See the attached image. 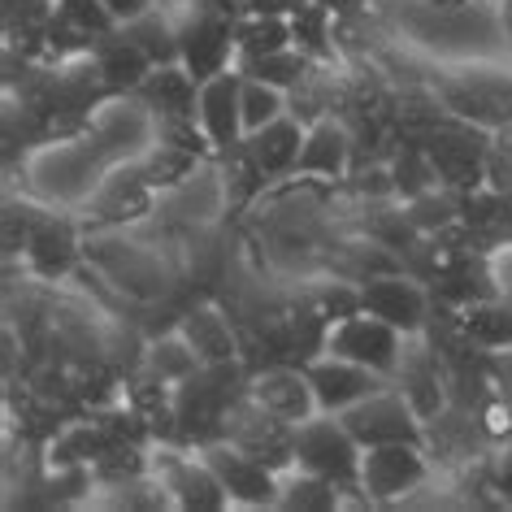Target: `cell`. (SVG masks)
<instances>
[{"mask_svg": "<svg viewBox=\"0 0 512 512\" xmlns=\"http://www.w3.org/2000/svg\"><path fill=\"white\" fill-rule=\"evenodd\" d=\"M296 460L309 473L339 482L343 491H356L361 482V443L343 421H300L296 426Z\"/></svg>", "mask_w": 512, "mask_h": 512, "instance_id": "obj_1", "label": "cell"}, {"mask_svg": "<svg viewBox=\"0 0 512 512\" xmlns=\"http://www.w3.org/2000/svg\"><path fill=\"white\" fill-rule=\"evenodd\" d=\"M404 330H395L391 322H382V317L374 313H352V317H343V322L330 326V343H326V352H335V356H348V361L356 365H369L374 374H395L400 369V356H404Z\"/></svg>", "mask_w": 512, "mask_h": 512, "instance_id": "obj_2", "label": "cell"}, {"mask_svg": "<svg viewBox=\"0 0 512 512\" xmlns=\"http://www.w3.org/2000/svg\"><path fill=\"white\" fill-rule=\"evenodd\" d=\"M343 426L352 430V439L361 447L378 443H421V417L413 404L404 400V391H374L361 404L343 408Z\"/></svg>", "mask_w": 512, "mask_h": 512, "instance_id": "obj_3", "label": "cell"}, {"mask_svg": "<svg viewBox=\"0 0 512 512\" xmlns=\"http://www.w3.org/2000/svg\"><path fill=\"white\" fill-rule=\"evenodd\" d=\"M443 105L478 126H512V74H452L443 79Z\"/></svg>", "mask_w": 512, "mask_h": 512, "instance_id": "obj_4", "label": "cell"}, {"mask_svg": "<svg viewBox=\"0 0 512 512\" xmlns=\"http://www.w3.org/2000/svg\"><path fill=\"white\" fill-rule=\"evenodd\" d=\"M204 460L213 465V473L222 478L226 495L235 499V504L261 508V504H278V499H283V482L274 478V469L261 465V460L248 456L235 443H226V439L209 443V447H204Z\"/></svg>", "mask_w": 512, "mask_h": 512, "instance_id": "obj_5", "label": "cell"}, {"mask_svg": "<svg viewBox=\"0 0 512 512\" xmlns=\"http://www.w3.org/2000/svg\"><path fill=\"white\" fill-rule=\"evenodd\" d=\"M426 482L421 443H378L361 460V491L369 499H404Z\"/></svg>", "mask_w": 512, "mask_h": 512, "instance_id": "obj_6", "label": "cell"}, {"mask_svg": "<svg viewBox=\"0 0 512 512\" xmlns=\"http://www.w3.org/2000/svg\"><path fill=\"white\" fill-rule=\"evenodd\" d=\"M426 157L447 187H478L486 178V144L465 126H430Z\"/></svg>", "mask_w": 512, "mask_h": 512, "instance_id": "obj_7", "label": "cell"}, {"mask_svg": "<svg viewBox=\"0 0 512 512\" xmlns=\"http://www.w3.org/2000/svg\"><path fill=\"white\" fill-rule=\"evenodd\" d=\"M178 48H183V66L204 83L226 70L230 48H235V27L213 9H200L178 27Z\"/></svg>", "mask_w": 512, "mask_h": 512, "instance_id": "obj_8", "label": "cell"}, {"mask_svg": "<svg viewBox=\"0 0 512 512\" xmlns=\"http://www.w3.org/2000/svg\"><path fill=\"white\" fill-rule=\"evenodd\" d=\"M361 309L382 317V322H391L395 330H404V335L426 330V317H430V304H426V296H421V287L408 283V278H400V274L365 278Z\"/></svg>", "mask_w": 512, "mask_h": 512, "instance_id": "obj_9", "label": "cell"}, {"mask_svg": "<svg viewBox=\"0 0 512 512\" xmlns=\"http://www.w3.org/2000/svg\"><path fill=\"white\" fill-rule=\"evenodd\" d=\"M309 382H313V395H317V408H343L361 404L365 395L382 391V374H374L369 365H356L348 356H335L330 352V361H309Z\"/></svg>", "mask_w": 512, "mask_h": 512, "instance_id": "obj_10", "label": "cell"}, {"mask_svg": "<svg viewBox=\"0 0 512 512\" xmlns=\"http://www.w3.org/2000/svg\"><path fill=\"white\" fill-rule=\"evenodd\" d=\"M239 96H243V79L239 74H213V79H204L200 87V131L213 139V148H230V144H239V135H243V105H239Z\"/></svg>", "mask_w": 512, "mask_h": 512, "instance_id": "obj_11", "label": "cell"}, {"mask_svg": "<svg viewBox=\"0 0 512 512\" xmlns=\"http://www.w3.org/2000/svg\"><path fill=\"white\" fill-rule=\"evenodd\" d=\"M157 469H161L165 491H170L174 504H183V508H222L230 499L209 460H200V465H196V460H187L178 452H161Z\"/></svg>", "mask_w": 512, "mask_h": 512, "instance_id": "obj_12", "label": "cell"}, {"mask_svg": "<svg viewBox=\"0 0 512 512\" xmlns=\"http://www.w3.org/2000/svg\"><path fill=\"white\" fill-rule=\"evenodd\" d=\"M252 400L265 404L274 417L291 421V426L309 421L313 408H317V395H313L309 374H296V369H287V365H274V369H265V374H256Z\"/></svg>", "mask_w": 512, "mask_h": 512, "instance_id": "obj_13", "label": "cell"}, {"mask_svg": "<svg viewBox=\"0 0 512 512\" xmlns=\"http://www.w3.org/2000/svg\"><path fill=\"white\" fill-rule=\"evenodd\" d=\"M196 74L187 66H152V74L144 83H139V92H144L148 109L161 113V122H183L191 113L200 109V92H196Z\"/></svg>", "mask_w": 512, "mask_h": 512, "instance_id": "obj_14", "label": "cell"}, {"mask_svg": "<svg viewBox=\"0 0 512 512\" xmlns=\"http://www.w3.org/2000/svg\"><path fill=\"white\" fill-rule=\"evenodd\" d=\"M248 152L252 161L265 170V178H283L291 170H300V148H304V126L296 118H274L270 126H261V131H252L248 139Z\"/></svg>", "mask_w": 512, "mask_h": 512, "instance_id": "obj_15", "label": "cell"}, {"mask_svg": "<svg viewBox=\"0 0 512 512\" xmlns=\"http://www.w3.org/2000/svg\"><path fill=\"white\" fill-rule=\"evenodd\" d=\"M352 157V131L335 118H322L304 131V148H300V174L304 178H339L348 170Z\"/></svg>", "mask_w": 512, "mask_h": 512, "instance_id": "obj_16", "label": "cell"}, {"mask_svg": "<svg viewBox=\"0 0 512 512\" xmlns=\"http://www.w3.org/2000/svg\"><path fill=\"white\" fill-rule=\"evenodd\" d=\"M27 256L40 278H61L74 265V230L61 217H35L27 235Z\"/></svg>", "mask_w": 512, "mask_h": 512, "instance_id": "obj_17", "label": "cell"}, {"mask_svg": "<svg viewBox=\"0 0 512 512\" xmlns=\"http://www.w3.org/2000/svg\"><path fill=\"white\" fill-rule=\"evenodd\" d=\"M178 335L196 348L204 365L235 361V330H230V322L217 309H191L183 317V326H178Z\"/></svg>", "mask_w": 512, "mask_h": 512, "instance_id": "obj_18", "label": "cell"}, {"mask_svg": "<svg viewBox=\"0 0 512 512\" xmlns=\"http://www.w3.org/2000/svg\"><path fill=\"white\" fill-rule=\"evenodd\" d=\"M148 209H152V187L135 170L109 178V183L96 191V217L100 222H135V217H144Z\"/></svg>", "mask_w": 512, "mask_h": 512, "instance_id": "obj_19", "label": "cell"}, {"mask_svg": "<svg viewBox=\"0 0 512 512\" xmlns=\"http://www.w3.org/2000/svg\"><path fill=\"white\" fill-rule=\"evenodd\" d=\"M460 326H465L469 343H478V348H491V352L512 348V304H499L495 296L473 300L465 317H460Z\"/></svg>", "mask_w": 512, "mask_h": 512, "instance_id": "obj_20", "label": "cell"}, {"mask_svg": "<svg viewBox=\"0 0 512 512\" xmlns=\"http://www.w3.org/2000/svg\"><path fill=\"white\" fill-rule=\"evenodd\" d=\"M96 61H100V70H105V79H109L113 92H118V87H139L152 74V61L139 53L126 35H105Z\"/></svg>", "mask_w": 512, "mask_h": 512, "instance_id": "obj_21", "label": "cell"}, {"mask_svg": "<svg viewBox=\"0 0 512 512\" xmlns=\"http://www.w3.org/2000/svg\"><path fill=\"white\" fill-rule=\"evenodd\" d=\"M122 35L152 61V66H170L174 57H183V48H178V31L170 27V18L157 14V9L144 14V18H135V22H126Z\"/></svg>", "mask_w": 512, "mask_h": 512, "instance_id": "obj_22", "label": "cell"}, {"mask_svg": "<svg viewBox=\"0 0 512 512\" xmlns=\"http://www.w3.org/2000/svg\"><path fill=\"white\" fill-rule=\"evenodd\" d=\"M309 57H304V48L296 53V48H278V53H265V57H243V74L248 79H261L270 87H283V92H291V87H300L304 79H309Z\"/></svg>", "mask_w": 512, "mask_h": 512, "instance_id": "obj_23", "label": "cell"}, {"mask_svg": "<svg viewBox=\"0 0 512 512\" xmlns=\"http://www.w3.org/2000/svg\"><path fill=\"white\" fill-rule=\"evenodd\" d=\"M291 22L283 14H252L248 22L235 27V48L243 57H265V53H278V48H291Z\"/></svg>", "mask_w": 512, "mask_h": 512, "instance_id": "obj_24", "label": "cell"}, {"mask_svg": "<svg viewBox=\"0 0 512 512\" xmlns=\"http://www.w3.org/2000/svg\"><path fill=\"white\" fill-rule=\"evenodd\" d=\"M204 361L196 356V348L183 339V335H170L165 343H152V352H148V374L152 378H161L165 387H178V382H187L191 374H196Z\"/></svg>", "mask_w": 512, "mask_h": 512, "instance_id": "obj_25", "label": "cell"}, {"mask_svg": "<svg viewBox=\"0 0 512 512\" xmlns=\"http://www.w3.org/2000/svg\"><path fill=\"white\" fill-rule=\"evenodd\" d=\"M239 105H243V135H252V131H261V126H270L274 118H283L287 100H283V87H270V83L243 74Z\"/></svg>", "mask_w": 512, "mask_h": 512, "instance_id": "obj_26", "label": "cell"}, {"mask_svg": "<svg viewBox=\"0 0 512 512\" xmlns=\"http://www.w3.org/2000/svg\"><path fill=\"white\" fill-rule=\"evenodd\" d=\"M339 491H343L339 482L304 469V478H291L283 486V499H278V504H287V508H339Z\"/></svg>", "mask_w": 512, "mask_h": 512, "instance_id": "obj_27", "label": "cell"}, {"mask_svg": "<svg viewBox=\"0 0 512 512\" xmlns=\"http://www.w3.org/2000/svg\"><path fill=\"white\" fill-rule=\"evenodd\" d=\"M291 35L304 53H326V40H330V14L313 0H300L296 14H291Z\"/></svg>", "mask_w": 512, "mask_h": 512, "instance_id": "obj_28", "label": "cell"}, {"mask_svg": "<svg viewBox=\"0 0 512 512\" xmlns=\"http://www.w3.org/2000/svg\"><path fill=\"white\" fill-rule=\"evenodd\" d=\"M105 5H109V14L118 18L122 27L126 22H135V18H144V14H152V0H105Z\"/></svg>", "mask_w": 512, "mask_h": 512, "instance_id": "obj_29", "label": "cell"}, {"mask_svg": "<svg viewBox=\"0 0 512 512\" xmlns=\"http://www.w3.org/2000/svg\"><path fill=\"white\" fill-rule=\"evenodd\" d=\"M499 5H504V35L512 40V0H499Z\"/></svg>", "mask_w": 512, "mask_h": 512, "instance_id": "obj_30", "label": "cell"}]
</instances>
